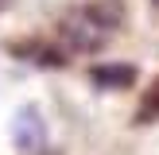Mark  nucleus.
I'll list each match as a JSON object with an SVG mask.
<instances>
[{
	"label": "nucleus",
	"instance_id": "f257e3e1",
	"mask_svg": "<svg viewBox=\"0 0 159 155\" xmlns=\"http://www.w3.org/2000/svg\"><path fill=\"white\" fill-rule=\"evenodd\" d=\"M109 8H74L62 23V35L70 39V46L85 51V46H101V39L113 31V16H105Z\"/></svg>",
	"mask_w": 159,
	"mask_h": 155
},
{
	"label": "nucleus",
	"instance_id": "f03ea898",
	"mask_svg": "<svg viewBox=\"0 0 159 155\" xmlns=\"http://www.w3.org/2000/svg\"><path fill=\"white\" fill-rule=\"evenodd\" d=\"M12 144L20 155H43L47 147V120L39 113V105H23L12 116Z\"/></svg>",
	"mask_w": 159,
	"mask_h": 155
},
{
	"label": "nucleus",
	"instance_id": "7ed1b4c3",
	"mask_svg": "<svg viewBox=\"0 0 159 155\" xmlns=\"http://www.w3.org/2000/svg\"><path fill=\"white\" fill-rule=\"evenodd\" d=\"M93 85H101V89H128L132 82H136V66H97L93 70Z\"/></svg>",
	"mask_w": 159,
	"mask_h": 155
},
{
	"label": "nucleus",
	"instance_id": "20e7f679",
	"mask_svg": "<svg viewBox=\"0 0 159 155\" xmlns=\"http://www.w3.org/2000/svg\"><path fill=\"white\" fill-rule=\"evenodd\" d=\"M148 120H159V78L152 82V89L144 93V101L136 108V124H148Z\"/></svg>",
	"mask_w": 159,
	"mask_h": 155
},
{
	"label": "nucleus",
	"instance_id": "39448f33",
	"mask_svg": "<svg viewBox=\"0 0 159 155\" xmlns=\"http://www.w3.org/2000/svg\"><path fill=\"white\" fill-rule=\"evenodd\" d=\"M0 4H4V0H0Z\"/></svg>",
	"mask_w": 159,
	"mask_h": 155
}]
</instances>
